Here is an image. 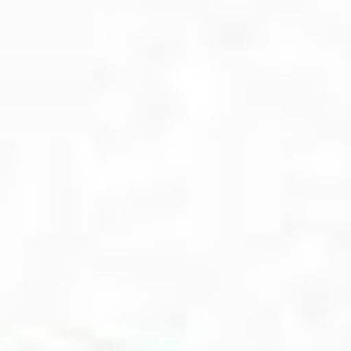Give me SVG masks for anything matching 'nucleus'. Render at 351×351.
<instances>
[]
</instances>
